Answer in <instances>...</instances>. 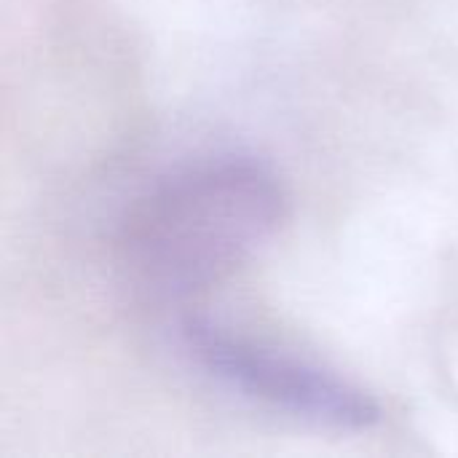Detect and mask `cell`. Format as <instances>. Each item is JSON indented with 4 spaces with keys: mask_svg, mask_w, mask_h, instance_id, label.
Here are the masks:
<instances>
[{
    "mask_svg": "<svg viewBox=\"0 0 458 458\" xmlns=\"http://www.w3.org/2000/svg\"><path fill=\"white\" fill-rule=\"evenodd\" d=\"M287 191L271 164L215 153L156 180L118 231L129 282L156 301H188L250 263L282 228Z\"/></svg>",
    "mask_w": 458,
    "mask_h": 458,
    "instance_id": "cell-1",
    "label": "cell"
},
{
    "mask_svg": "<svg viewBox=\"0 0 458 458\" xmlns=\"http://www.w3.org/2000/svg\"><path fill=\"white\" fill-rule=\"evenodd\" d=\"M177 341L204 376L274 411L344 432L370 429L381 419L378 403L338 373L255 344L212 319L185 317Z\"/></svg>",
    "mask_w": 458,
    "mask_h": 458,
    "instance_id": "cell-2",
    "label": "cell"
}]
</instances>
